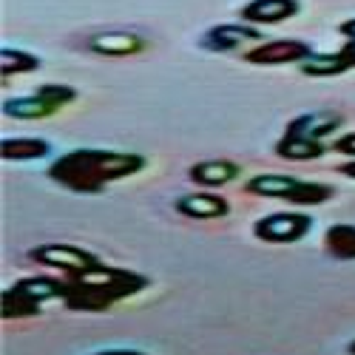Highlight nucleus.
<instances>
[{
    "instance_id": "1",
    "label": "nucleus",
    "mask_w": 355,
    "mask_h": 355,
    "mask_svg": "<svg viewBox=\"0 0 355 355\" xmlns=\"http://www.w3.org/2000/svg\"><path fill=\"white\" fill-rule=\"evenodd\" d=\"M145 165L148 159L131 151L74 148L49 165V180L71 193H103L111 182L128 180V176L145 171Z\"/></svg>"
},
{
    "instance_id": "2",
    "label": "nucleus",
    "mask_w": 355,
    "mask_h": 355,
    "mask_svg": "<svg viewBox=\"0 0 355 355\" xmlns=\"http://www.w3.org/2000/svg\"><path fill=\"white\" fill-rule=\"evenodd\" d=\"M145 287H148V279L142 273L123 270V268H108V264L100 261L97 268L85 270L80 276H69L63 304L71 310L100 313V310H108L114 302H123Z\"/></svg>"
},
{
    "instance_id": "3",
    "label": "nucleus",
    "mask_w": 355,
    "mask_h": 355,
    "mask_svg": "<svg viewBox=\"0 0 355 355\" xmlns=\"http://www.w3.org/2000/svg\"><path fill=\"white\" fill-rule=\"evenodd\" d=\"M74 100H77V88L63 83H46V85H37L28 97L6 100L3 114L12 116V120H46V116H54Z\"/></svg>"
},
{
    "instance_id": "4",
    "label": "nucleus",
    "mask_w": 355,
    "mask_h": 355,
    "mask_svg": "<svg viewBox=\"0 0 355 355\" xmlns=\"http://www.w3.org/2000/svg\"><path fill=\"white\" fill-rule=\"evenodd\" d=\"M28 261L40 264V268H51L69 276H80L85 270H92L100 264V256L77 248V245H63V242H51V245H37L28 250Z\"/></svg>"
},
{
    "instance_id": "5",
    "label": "nucleus",
    "mask_w": 355,
    "mask_h": 355,
    "mask_svg": "<svg viewBox=\"0 0 355 355\" xmlns=\"http://www.w3.org/2000/svg\"><path fill=\"white\" fill-rule=\"evenodd\" d=\"M313 230V216L302 211H282V214H268L253 225V236L270 245H293L302 242Z\"/></svg>"
},
{
    "instance_id": "6",
    "label": "nucleus",
    "mask_w": 355,
    "mask_h": 355,
    "mask_svg": "<svg viewBox=\"0 0 355 355\" xmlns=\"http://www.w3.org/2000/svg\"><path fill=\"white\" fill-rule=\"evenodd\" d=\"M313 46L304 43V40H264L253 49H248L245 60L253 63V66H290V63H304L307 57H313Z\"/></svg>"
},
{
    "instance_id": "7",
    "label": "nucleus",
    "mask_w": 355,
    "mask_h": 355,
    "mask_svg": "<svg viewBox=\"0 0 355 355\" xmlns=\"http://www.w3.org/2000/svg\"><path fill=\"white\" fill-rule=\"evenodd\" d=\"M248 43H261V32L242 20V23H219V26H211L208 32H205L199 37V46L205 51H233V49H239V46H248Z\"/></svg>"
},
{
    "instance_id": "8",
    "label": "nucleus",
    "mask_w": 355,
    "mask_h": 355,
    "mask_svg": "<svg viewBox=\"0 0 355 355\" xmlns=\"http://www.w3.org/2000/svg\"><path fill=\"white\" fill-rule=\"evenodd\" d=\"M341 125H344V116L336 114V111H310V114L293 116V120L287 123V128H284V134L304 137V139H313V142H324V137L336 134Z\"/></svg>"
},
{
    "instance_id": "9",
    "label": "nucleus",
    "mask_w": 355,
    "mask_h": 355,
    "mask_svg": "<svg viewBox=\"0 0 355 355\" xmlns=\"http://www.w3.org/2000/svg\"><path fill=\"white\" fill-rule=\"evenodd\" d=\"M176 214H182L188 219H225L230 214V202L219 193L211 191H196V193H185L173 202Z\"/></svg>"
},
{
    "instance_id": "10",
    "label": "nucleus",
    "mask_w": 355,
    "mask_h": 355,
    "mask_svg": "<svg viewBox=\"0 0 355 355\" xmlns=\"http://www.w3.org/2000/svg\"><path fill=\"white\" fill-rule=\"evenodd\" d=\"M302 12V0H250L242 6V20L261 23V26H276Z\"/></svg>"
},
{
    "instance_id": "11",
    "label": "nucleus",
    "mask_w": 355,
    "mask_h": 355,
    "mask_svg": "<svg viewBox=\"0 0 355 355\" xmlns=\"http://www.w3.org/2000/svg\"><path fill=\"white\" fill-rule=\"evenodd\" d=\"M239 173H242V168L236 165L233 159H199L188 171L191 182L199 185V188H205V191L230 185L233 180H239Z\"/></svg>"
},
{
    "instance_id": "12",
    "label": "nucleus",
    "mask_w": 355,
    "mask_h": 355,
    "mask_svg": "<svg viewBox=\"0 0 355 355\" xmlns=\"http://www.w3.org/2000/svg\"><path fill=\"white\" fill-rule=\"evenodd\" d=\"M148 40L137 32H100L88 40V49L103 57H131L145 51Z\"/></svg>"
},
{
    "instance_id": "13",
    "label": "nucleus",
    "mask_w": 355,
    "mask_h": 355,
    "mask_svg": "<svg viewBox=\"0 0 355 355\" xmlns=\"http://www.w3.org/2000/svg\"><path fill=\"white\" fill-rule=\"evenodd\" d=\"M302 180L299 176H290V173H259L253 180H248L245 191L256 193V196H268V199H290L295 191H299Z\"/></svg>"
},
{
    "instance_id": "14",
    "label": "nucleus",
    "mask_w": 355,
    "mask_h": 355,
    "mask_svg": "<svg viewBox=\"0 0 355 355\" xmlns=\"http://www.w3.org/2000/svg\"><path fill=\"white\" fill-rule=\"evenodd\" d=\"M0 154L6 162H32V159H46L51 157V142L40 137H3Z\"/></svg>"
},
{
    "instance_id": "15",
    "label": "nucleus",
    "mask_w": 355,
    "mask_h": 355,
    "mask_svg": "<svg viewBox=\"0 0 355 355\" xmlns=\"http://www.w3.org/2000/svg\"><path fill=\"white\" fill-rule=\"evenodd\" d=\"M20 293H26L35 304H49V302H66V282L63 279H51V276H28L15 282Z\"/></svg>"
},
{
    "instance_id": "16",
    "label": "nucleus",
    "mask_w": 355,
    "mask_h": 355,
    "mask_svg": "<svg viewBox=\"0 0 355 355\" xmlns=\"http://www.w3.org/2000/svg\"><path fill=\"white\" fill-rule=\"evenodd\" d=\"M276 154L287 162H310V159H318L327 154V145L324 142H313V139H304V137H293V134H284L279 142H276Z\"/></svg>"
},
{
    "instance_id": "17",
    "label": "nucleus",
    "mask_w": 355,
    "mask_h": 355,
    "mask_svg": "<svg viewBox=\"0 0 355 355\" xmlns=\"http://www.w3.org/2000/svg\"><path fill=\"white\" fill-rule=\"evenodd\" d=\"M321 245L338 261H355V225H347V222L330 225Z\"/></svg>"
},
{
    "instance_id": "18",
    "label": "nucleus",
    "mask_w": 355,
    "mask_h": 355,
    "mask_svg": "<svg viewBox=\"0 0 355 355\" xmlns=\"http://www.w3.org/2000/svg\"><path fill=\"white\" fill-rule=\"evenodd\" d=\"M40 69V57L32 51H23L17 46H3L0 49V71L3 77H15V74H32Z\"/></svg>"
},
{
    "instance_id": "19",
    "label": "nucleus",
    "mask_w": 355,
    "mask_h": 355,
    "mask_svg": "<svg viewBox=\"0 0 355 355\" xmlns=\"http://www.w3.org/2000/svg\"><path fill=\"white\" fill-rule=\"evenodd\" d=\"M299 69L307 77H338V74L349 71L352 66L341 57V51H336V54H313L304 63H299Z\"/></svg>"
},
{
    "instance_id": "20",
    "label": "nucleus",
    "mask_w": 355,
    "mask_h": 355,
    "mask_svg": "<svg viewBox=\"0 0 355 355\" xmlns=\"http://www.w3.org/2000/svg\"><path fill=\"white\" fill-rule=\"evenodd\" d=\"M40 313H43V307L35 304L15 284L9 290H3V318H37Z\"/></svg>"
},
{
    "instance_id": "21",
    "label": "nucleus",
    "mask_w": 355,
    "mask_h": 355,
    "mask_svg": "<svg viewBox=\"0 0 355 355\" xmlns=\"http://www.w3.org/2000/svg\"><path fill=\"white\" fill-rule=\"evenodd\" d=\"M336 191L330 185H324V182H313V180H302L299 191H295L287 202L290 205H321V202H327Z\"/></svg>"
},
{
    "instance_id": "22",
    "label": "nucleus",
    "mask_w": 355,
    "mask_h": 355,
    "mask_svg": "<svg viewBox=\"0 0 355 355\" xmlns=\"http://www.w3.org/2000/svg\"><path fill=\"white\" fill-rule=\"evenodd\" d=\"M333 148H336L338 154H344V157H352V159H355V131L341 134V137L333 142Z\"/></svg>"
},
{
    "instance_id": "23",
    "label": "nucleus",
    "mask_w": 355,
    "mask_h": 355,
    "mask_svg": "<svg viewBox=\"0 0 355 355\" xmlns=\"http://www.w3.org/2000/svg\"><path fill=\"white\" fill-rule=\"evenodd\" d=\"M338 51H341V57H344V60H347V63L355 69V40H347V46H341Z\"/></svg>"
},
{
    "instance_id": "24",
    "label": "nucleus",
    "mask_w": 355,
    "mask_h": 355,
    "mask_svg": "<svg viewBox=\"0 0 355 355\" xmlns=\"http://www.w3.org/2000/svg\"><path fill=\"white\" fill-rule=\"evenodd\" d=\"M92 355H145L142 349H116V347H111V349H100V352H92Z\"/></svg>"
},
{
    "instance_id": "25",
    "label": "nucleus",
    "mask_w": 355,
    "mask_h": 355,
    "mask_svg": "<svg viewBox=\"0 0 355 355\" xmlns=\"http://www.w3.org/2000/svg\"><path fill=\"white\" fill-rule=\"evenodd\" d=\"M338 32H341L347 40H355V17H352V20H347V23H341Z\"/></svg>"
},
{
    "instance_id": "26",
    "label": "nucleus",
    "mask_w": 355,
    "mask_h": 355,
    "mask_svg": "<svg viewBox=\"0 0 355 355\" xmlns=\"http://www.w3.org/2000/svg\"><path fill=\"white\" fill-rule=\"evenodd\" d=\"M338 171H341L344 176H349V180H355V159H349V162L338 165Z\"/></svg>"
},
{
    "instance_id": "27",
    "label": "nucleus",
    "mask_w": 355,
    "mask_h": 355,
    "mask_svg": "<svg viewBox=\"0 0 355 355\" xmlns=\"http://www.w3.org/2000/svg\"><path fill=\"white\" fill-rule=\"evenodd\" d=\"M347 352H349V355H355V338H352V341L347 344Z\"/></svg>"
}]
</instances>
